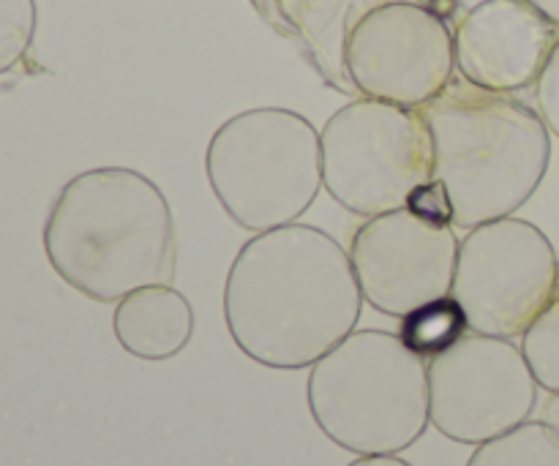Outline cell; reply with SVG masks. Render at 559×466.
I'll list each match as a JSON object with an SVG mask.
<instances>
[{
    "label": "cell",
    "mask_w": 559,
    "mask_h": 466,
    "mask_svg": "<svg viewBox=\"0 0 559 466\" xmlns=\"http://www.w3.org/2000/svg\"><path fill=\"white\" fill-rule=\"evenodd\" d=\"M527 3L535 5V9H538L540 14L549 16V20L559 27V0H527Z\"/></svg>",
    "instance_id": "22"
},
{
    "label": "cell",
    "mask_w": 559,
    "mask_h": 466,
    "mask_svg": "<svg viewBox=\"0 0 559 466\" xmlns=\"http://www.w3.org/2000/svg\"><path fill=\"white\" fill-rule=\"evenodd\" d=\"M559 256L533 222L508 216L469 229L459 246L451 295L473 333H527L557 289Z\"/></svg>",
    "instance_id": "7"
},
{
    "label": "cell",
    "mask_w": 559,
    "mask_h": 466,
    "mask_svg": "<svg viewBox=\"0 0 559 466\" xmlns=\"http://www.w3.org/2000/svg\"><path fill=\"white\" fill-rule=\"evenodd\" d=\"M393 0H251L257 14L298 47L331 87L355 93L347 74V41L355 25Z\"/></svg>",
    "instance_id": "12"
},
{
    "label": "cell",
    "mask_w": 559,
    "mask_h": 466,
    "mask_svg": "<svg viewBox=\"0 0 559 466\" xmlns=\"http://www.w3.org/2000/svg\"><path fill=\"white\" fill-rule=\"evenodd\" d=\"M112 331L120 347L134 358L167 360L191 342L194 309L173 284H151L118 300Z\"/></svg>",
    "instance_id": "13"
},
{
    "label": "cell",
    "mask_w": 559,
    "mask_h": 466,
    "mask_svg": "<svg viewBox=\"0 0 559 466\" xmlns=\"http://www.w3.org/2000/svg\"><path fill=\"white\" fill-rule=\"evenodd\" d=\"M448 22L459 76L486 91L519 93L538 82L559 27L527 0H435Z\"/></svg>",
    "instance_id": "11"
},
{
    "label": "cell",
    "mask_w": 559,
    "mask_h": 466,
    "mask_svg": "<svg viewBox=\"0 0 559 466\" xmlns=\"http://www.w3.org/2000/svg\"><path fill=\"white\" fill-rule=\"evenodd\" d=\"M320 145L322 186L355 216L402 211L435 178V145L420 109L360 96L328 120Z\"/></svg>",
    "instance_id": "6"
},
{
    "label": "cell",
    "mask_w": 559,
    "mask_h": 466,
    "mask_svg": "<svg viewBox=\"0 0 559 466\" xmlns=\"http://www.w3.org/2000/svg\"><path fill=\"white\" fill-rule=\"evenodd\" d=\"M205 172L238 227L254 235L287 227L322 189L320 131L293 109H246L213 131Z\"/></svg>",
    "instance_id": "5"
},
{
    "label": "cell",
    "mask_w": 559,
    "mask_h": 466,
    "mask_svg": "<svg viewBox=\"0 0 559 466\" xmlns=\"http://www.w3.org/2000/svg\"><path fill=\"white\" fill-rule=\"evenodd\" d=\"M522 353L535 382L544 391L559 393V276L551 300L522 336Z\"/></svg>",
    "instance_id": "16"
},
{
    "label": "cell",
    "mask_w": 559,
    "mask_h": 466,
    "mask_svg": "<svg viewBox=\"0 0 559 466\" xmlns=\"http://www.w3.org/2000/svg\"><path fill=\"white\" fill-rule=\"evenodd\" d=\"M36 20V0H0V76L25 60Z\"/></svg>",
    "instance_id": "17"
},
{
    "label": "cell",
    "mask_w": 559,
    "mask_h": 466,
    "mask_svg": "<svg viewBox=\"0 0 559 466\" xmlns=\"http://www.w3.org/2000/svg\"><path fill=\"white\" fill-rule=\"evenodd\" d=\"M407 211H413L415 216L424 218L431 224H451L453 227V202L448 196V189L442 186V180L431 178L426 183H420L418 189L409 194Z\"/></svg>",
    "instance_id": "18"
},
{
    "label": "cell",
    "mask_w": 559,
    "mask_h": 466,
    "mask_svg": "<svg viewBox=\"0 0 559 466\" xmlns=\"http://www.w3.org/2000/svg\"><path fill=\"white\" fill-rule=\"evenodd\" d=\"M540 420H544L549 429H555L559 434V393H551V398L546 402V407H544V418Z\"/></svg>",
    "instance_id": "21"
},
{
    "label": "cell",
    "mask_w": 559,
    "mask_h": 466,
    "mask_svg": "<svg viewBox=\"0 0 559 466\" xmlns=\"http://www.w3.org/2000/svg\"><path fill=\"white\" fill-rule=\"evenodd\" d=\"M535 101H538V112L544 123L559 140V41L551 49V58L546 69L540 71L538 82H535Z\"/></svg>",
    "instance_id": "19"
},
{
    "label": "cell",
    "mask_w": 559,
    "mask_h": 466,
    "mask_svg": "<svg viewBox=\"0 0 559 466\" xmlns=\"http://www.w3.org/2000/svg\"><path fill=\"white\" fill-rule=\"evenodd\" d=\"M538 387L513 338L469 331L429 360V420L448 440L478 447L527 423Z\"/></svg>",
    "instance_id": "8"
},
{
    "label": "cell",
    "mask_w": 559,
    "mask_h": 466,
    "mask_svg": "<svg viewBox=\"0 0 559 466\" xmlns=\"http://www.w3.org/2000/svg\"><path fill=\"white\" fill-rule=\"evenodd\" d=\"M306 396L322 434L355 456H396L431 423L429 363L399 333H349L311 366Z\"/></svg>",
    "instance_id": "4"
},
{
    "label": "cell",
    "mask_w": 559,
    "mask_h": 466,
    "mask_svg": "<svg viewBox=\"0 0 559 466\" xmlns=\"http://www.w3.org/2000/svg\"><path fill=\"white\" fill-rule=\"evenodd\" d=\"M420 115L435 145V178L448 189L459 229L513 216L544 183L551 131L513 93L453 76Z\"/></svg>",
    "instance_id": "3"
},
{
    "label": "cell",
    "mask_w": 559,
    "mask_h": 466,
    "mask_svg": "<svg viewBox=\"0 0 559 466\" xmlns=\"http://www.w3.org/2000/svg\"><path fill=\"white\" fill-rule=\"evenodd\" d=\"M456 71L448 22L418 0H393L355 25L347 41V74L355 93L420 109Z\"/></svg>",
    "instance_id": "9"
},
{
    "label": "cell",
    "mask_w": 559,
    "mask_h": 466,
    "mask_svg": "<svg viewBox=\"0 0 559 466\" xmlns=\"http://www.w3.org/2000/svg\"><path fill=\"white\" fill-rule=\"evenodd\" d=\"M349 251L309 224L260 232L224 284V320L240 353L267 369H311L364 311Z\"/></svg>",
    "instance_id": "1"
},
{
    "label": "cell",
    "mask_w": 559,
    "mask_h": 466,
    "mask_svg": "<svg viewBox=\"0 0 559 466\" xmlns=\"http://www.w3.org/2000/svg\"><path fill=\"white\" fill-rule=\"evenodd\" d=\"M347 466H413V464H407L404 458H396V456H360Z\"/></svg>",
    "instance_id": "20"
},
{
    "label": "cell",
    "mask_w": 559,
    "mask_h": 466,
    "mask_svg": "<svg viewBox=\"0 0 559 466\" xmlns=\"http://www.w3.org/2000/svg\"><path fill=\"white\" fill-rule=\"evenodd\" d=\"M467 333V316L453 295L409 311L407 316H402V327H399V338L424 360L442 355L453 344L462 342Z\"/></svg>",
    "instance_id": "14"
},
{
    "label": "cell",
    "mask_w": 559,
    "mask_h": 466,
    "mask_svg": "<svg viewBox=\"0 0 559 466\" xmlns=\"http://www.w3.org/2000/svg\"><path fill=\"white\" fill-rule=\"evenodd\" d=\"M418 3H426V5H431V3H435V0H418Z\"/></svg>",
    "instance_id": "23"
},
{
    "label": "cell",
    "mask_w": 559,
    "mask_h": 466,
    "mask_svg": "<svg viewBox=\"0 0 559 466\" xmlns=\"http://www.w3.org/2000/svg\"><path fill=\"white\" fill-rule=\"evenodd\" d=\"M459 246L451 224L424 222L402 207L366 218L353 235L349 260L366 303L402 320L451 295Z\"/></svg>",
    "instance_id": "10"
},
{
    "label": "cell",
    "mask_w": 559,
    "mask_h": 466,
    "mask_svg": "<svg viewBox=\"0 0 559 466\" xmlns=\"http://www.w3.org/2000/svg\"><path fill=\"white\" fill-rule=\"evenodd\" d=\"M467 466H559V434L544 420H527L475 447Z\"/></svg>",
    "instance_id": "15"
},
{
    "label": "cell",
    "mask_w": 559,
    "mask_h": 466,
    "mask_svg": "<svg viewBox=\"0 0 559 466\" xmlns=\"http://www.w3.org/2000/svg\"><path fill=\"white\" fill-rule=\"evenodd\" d=\"M52 271L96 303H118L151 284H173L178 232L164 191L129 167L74 175L44 222Z\"/></svg>",
    "instance_id": "2"
}]
</instances>
